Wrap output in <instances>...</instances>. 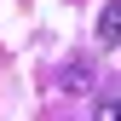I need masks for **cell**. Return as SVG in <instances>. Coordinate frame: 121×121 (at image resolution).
Segmentation results:
<instances>
[{
    "label": "cell",
    "mask_w": 121,
    "mask_h": 121,
    "mask_svg": "<svg viewBox=\"0 0 121 121\" xmlns=\"http://www.w3.org/2000/svg\"><path fill=\"white\" fill-rule=\"evenodd\" d=\"M92 35H98V46H115V40H121V0H110V6L98 12V29H92Z\"/></svg>",
    "instance_id": "obj_1"
},
{
    "label": "cell",
    "mask_w": 121,
    "mask_h": 121,
    "mask_svg": "<svg viewBox=\"0 0 121 121\" xmlns=\"http://www.w3.org/2000/svg\"><path fill=\"white\" fill-rule=\"evenodd\" d=\"M64 86L69 92H86V86H92V69L86 64H64Z\"/></svg>",
    "instance_id": "obj_2"
},
{
    "label": "cell",
    "mask_w": 121,
    "mask_h": 121,
    "mask_svg": "<svg viewBox=\"0 0 121 121\" xmlns=\"http://www.w3.org/2000/svg\"><path fill=\"white\" fill-rule=\"evenodd\" d=\"M92 121H121V98H104V104H98V115H92Z\"/></svg>",
    "instance_id": "obj_3"
}]
</instances>
